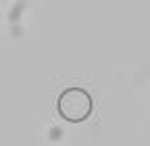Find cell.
Wrapping results in <instances>:
<instances>
[{
    "mask_svg": "<svg viewBox=\"0 0 150 146\" xmlns=\"http://www.w3.org/2000/svg\"><path fill=\"white\" fill-rule=\"evenodd\" d=\"M56 108L63 119L71 121V123H79L83 119L90 117L94 102L92 96L81 88H69L59 96V102H56Z\"/></svg>",
    "mask_w": 150,
    "mask_h": 146,
    "instance_id": "cell-1",
    "label": "cell"
}]
</instances>
